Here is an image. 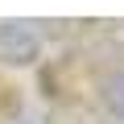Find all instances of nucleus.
<instances>
[{"label": "nucleus", "instance_id": "obj_2", "mask_svg": "<svg viewBox=\"0 0 124 124\" xmlns=\"http://www.w3.org/2000/svg\"><path fill=\"white\" fill-rule=\"evenodd\" d=\"M99 99H103V112H108V116L124 120V70H120V75H108V79L99 83Z\"/></svg>", "mask_w": 124, "mask_h": 124}, {"label": "nucleus", "instance_id": "obj_1", "mask_svg": "<svg viewBox=\"0 0 124 124\" xmlns=\"http://www.w3.org/2000/svg\"><path fill=\"white\" fill-rule=\"evenodd\" d=\"M41 54V37L25 21H4L0 25V62L4 66H29Z\"/></svg>", "mask_w": 124, "mask_h": 124}]
</instances>
